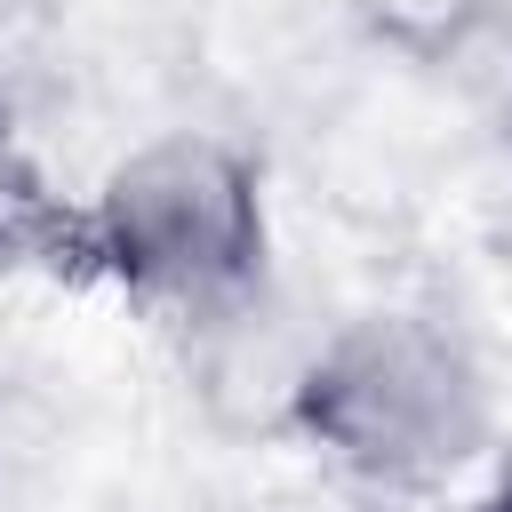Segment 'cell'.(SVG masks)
<instances>
[{
    "label": "cell",
    "instance_id": "obj_1",
    "mask_svg": "<svg viewBox=\"0 0 512 512\" xmlns=\"http://www.w3.org/2000/svg\"><path fill=\"white\" fill-rule=\"evenodd\" d=\"M296 440L360 488H440L496 448V384L440 312L376 304L304 344L288 408Z\"/></svg>",
    "mask_w": 512,
    "mask_h": 512
},
{
    "label": "cell",
    "instance_id": "obj_2",
    "mask_svg": "<svg viewBox=\"0 0 512 512\" xmlns=\"http://www.w3.org/2000/svg\"><path fill=\"white\" fill-rule=\"evenodd\" d=\"M88 256L136 304L216 320L264 280V176L208 128H168L104 168L88 200Z\"/></svg>",
    "mask_w": 512,
    "mask_h": 512
},
{
    "label": "cell",
    "instance_id": "obj_3",
    "mask_svg": "<svg viewBox=\"0 0 512 512\" xmlns=\"http://www.w3.org/2000/svg\"><path fill=\"white\" fill-rule=\"evenodd\" d=\"M472 512H512V456H496V472H488V488H480Z\"/></svg>",
    "mask_w": 512,
    "mask_h": 512
},
{
    "label": "cell",
    "instance_id": "obj_4",
    "mask_svg": "<svg viewBox=\"0 0 512 512\" xmlns=\"http://www.w3.org/2000/svg\"><path fill=\"white\" fill-rule=\"evenodd\" d=\"M8 136H16V80H8V64H0V152H8Z\"/></svg>",
    "mask_w": 512,
    "mask_h": 512
}]
</instances>
